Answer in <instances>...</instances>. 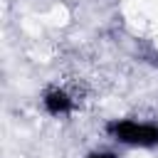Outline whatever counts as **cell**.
<instances>
[{"instance_id": "1", "label": "cell", "mask_w": 158, "mask_h": 158, "mask_svg": "<svg viewBox=\"0 0 158 158\" xmlns=\"http://www.w3.org/2000/svg\"><path fill=\"white\" fill-rule=\"evenodd\" d=\"M114 131L123 141H133V143H153V141H158V128H153V126H138V123L126 121V123L114 126Z\"/></svg>"}]
</instances>
